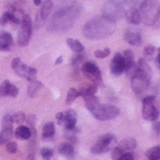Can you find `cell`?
<instances>
[{
	"label": "cell",
	"instance_id": "f546056e",
	"mask_svg": "<svg viewBox=\"0 0 160 160\" xmlns=\"http://www.w3.org/2000/svg\"><path fill=\"white\" fill-rule=\"evenodd\" d=\"M25 121L29 125V128H30L31 132H32V136H35L36 132H35L34 126H35V123H36V116L34 114H32V113H30V114H28L26 116V120H25Z\"/></svg>",
	"mask_w": 160,
	"mask_h": 160
},
{
	"label": "cell",
	"instance_id": "db71d44e",
	"mask_svg": "<svg viewBox=\"0 0 160 160\" xmlns=\"http://www.w3.org/2000/svg\"><path fill=\"white\" fill-rule=\"evenodd\" d=\"M112 1H115V2H117V3H120V4L124 3V0H112Z\"/></svg>",
	"mask_w": 160,
	"mask_h": 160
},
{
	"label": "cell",
	"instance_id": "b9f144b4",
	"mask_svg": "<svg viewBox=\"0 0 160 160\" xmlns=\"http://www.w3.org/2000/svg\"><path fill=\"white\" fill-rule=\"evenodd\" d=\"M6 150L11 153H15L17 152V144L13 141H9L7 142Z\"/></svg>",
	"mask_w": 160,
	"mask_h": 160
},
{
	"label": "cell",
	"instance_id": "ee69618b",
	"mask_svg": "<svg viewBox=\"0 0 160 160\" xmlns=\"http://www.w3.org/2000/svg\"><path fill=\"white\" fill-rule=\"evenodd\" d=\"M116 160H134L133 154L132 152H124L120 155Z\"/></svg>",
	"mask_w": 160,
	"mask_h": 160
},
{
	"label": "cell",
	"instance_id": "d4e9b609",
	"mask_svg": "<svg viewBox=\"0 0 160 160\" xmlns=\"http://www.w3.org/2000/svg\"><path fill=\"white\" fill-rule=\"evenodd\" d=\"M42 83L38 81V80H34V81L30 82L29 86H28V95L30 97H34L35 94L38 92V91L40 90V88H42Z\"/></svg>",
	"mask_w": 160,
	"mask_h": 160
},
{
	"label": "cell",
	"instance_id": "83f0119b",
	"mask_svg": "<svg viewBox=\"0 0 160 160\" xmlns=\"http://www.w3.org/2000/svg\"><path fill=\"white\" fill-rule=\"evenodd\" d=\"M149 160H160V145L149 149L146 152Z\"/></svg>",
	"mask_w": 160,
	"mask_h": 160
},
{
	"label": "cell",
	"instance_id": "9c48e42d",
	"mask_svg": "<svg viewBox=\"0 0 160 160\" xmlns=\"http://www.w3.org/2000/svg\"><path fill=\"white\" fill-rule=\"evenodd\" d=\"M82 72L92 82V84H94L96 86H102L103 85V79L97 65L93 62L87 61L81 66Z\"/></svg>",
	"mask_w": 160,
	"mask_h": 160
},
{
	"label": "cell",
	"instance_id": "681fc988",
	"mask_svg": "<svg viewBox=\"0 0 160 160\" xmlns=\"http://www.w3.org/2000/svg\"><path fill=\"white\" fill-rule=\"evenodd\" d=\"M155 62H156V66H157L158 69L160 70V49L158 50V54H157V57H156Z\"/></svg>",
	"mask_w": 160,
	"mask_h": 160
},
{
	"label": "cell",
	"instance_id": "f6af8a7d",
	"mask_svg": "<svg viewBox=\"0 0 160 160\" xmlns=\"http://www.w3.org/2000/svg\"><path fill=\"white\" fill-rule=\"evenodd\" d=\"M21 63V61H20V58L19 57H15V58H13L12 59V70H15L17 67H18V65Z\"/></svg>",
	"mask_w": 160,
	"mask_h": 160
},
{
	"label": "cell",
	"instance_id": "8d00e7d4",
	"mask_svg": "<svg viewBox=\"0 0 160 160\" xmlns=\"http://www.w3.org/2000/svg\"><path fill=\"white\" fill-rule=\"evenodd\" d=\"M40 153H41V156L43 157V159L50 160L52 157V155H53V151L51 148L45 147V148H43L41 150V152H40Z\"/></svg>",
	"mask_w": 160,
	"mask_h": 160
},
{
	"label": "cell",
	"instance_id": "f5cc1de1",
	"mask_svg": "<svg viewBox=\"0 0 160 160\" xmlns=\"http://www.w3.org/2000/svg\"><path fill=\"white\" fill-rule=\"evenodd\" d=\"M27 160H34V155H33V153H30V154L28 155Z\"/></svg>",
	"mask_w": 160,
	"mask_h": 160
},
{
	"label": "cell",
	"instance_id": "7a4b0ae2",
	"mask_svg": "<svg viewBox=\"0 0 160 160\" xmlns=\"http://www.w3.org/2000/svg\"><path fill=\"white\" fill-rule=\"evenodd\" d=\"M115 30V22L102 15L89 20L83 27V34L88 39L97 40L112 35Z\"/></svg>",
	"mask_w": 160,
	"mask_h": 160
},
{
	"label": "cell",
	"instance_id": "f1b7e54d",
	"mask_svg": "<svg viewBox=\"0 0 160 160\" xmlns=\"http://www.w3.org/2000/svg\"><path fill=\"white\" fill-rule=\"evenodd\" d=\"M79 132V130L75 127L72 130H65V137L68 139L69 143L71 144H75L77 143V136L76 133Z\"/></svg>",
	"mask_w": 160,
	"mask_h": 160
},
{
	"label": "cell",
	"instance_id": "1f68e13d",
	"mask_svg": "<svg viewBox=\"0 0 160 160\" xmlns=\"http://www.w3.org/2000/svg\"><path fill=\"white\" fill-rule=\"evenodd\" d=\"M155 52V47L152 45H148L147 47H145L143 54H144V59L146 61H151L153 58V54Z\"/></svg>",
	"mask_w": 160,
	"mask_h": 160
},
{
	"label": "cell",
	"instance_id": "816d5d0a",
	"mask_svg": "<svg viewBox=\"0 0 160 160\" xmlns=\"http://www.w3.org/2000/svg\"><path fill=\"white\" fill-rule=\"evenodd\" d=\"M33 3L35 6H39L40 4L42 3V0H33Z\"/></svg>",
	"mask_w": 160,
	"mask_h": 160
},
{
	"label": "cell",
	"instance_id": "52a82bcc",
	"mask_svg": "<svg viewBox=\"0 0 160 160\" xmlns=\"http://www.w3.org/2000/svg\"><path fill=\"white\" fill-rule=\"evenodd\" d=\"M32 33V19L28 14H23L21 19V29L17 36V43L19 46L25 47L29 44Z\"/></svg>",
	"mask_w": 160,
	"mask_h": 160
},
{
	"label": "cell",
	"instance_id": "8fae6325",
	"mask_svg": "<svg viewBox=\"0 0 160 160\" xmlns=\"http://www.w3.org/2000/svg\"><path fill=\"white\" fill-rule=\"evenodd\" d=\"M136 141L133 138H125L120 142L116 147L112 149V160H116L120 155L124 152H131L136 148Z\"/></svg>",
	"mask_w": 160,
	"mask_h": 160
},
{
	"label": "cell",
	"instance_id": "c3c4849f",
	"mask_svg": "<svg viewBox=\"0 0 160 160\" xmlns=\"http://www.w3.org/2000/svg\"><path fill=\"white\" fill-rule=\"evenodd\" d=\"M8 22H9L8 18H7L6 15L3 13V15H2L1 17H0V25H1V26H5V25L8 24Z\"/></svg>",
	"mask_w": 160,
	"mask_h": 160
},
{
	"label": "cell",
	"instance_id": "3957f363",
	"mask_svg": "<svg viewBox=\"0 0 160 160\" xmlns=\"http://www.w3.org/2000/svg\"><path fill=\"white\" fill-rule=\"evenodd\" d=\"M138 11L144 25L152 26L160 16V4L157 0H145Z\"/></svg>",
	"mask_w": 160,
	"mask_h": 160
},
{
	"label": "cell",
	"instance_id": "e575fe53",
	"mask_svg": "<svg viewBox=\"0 0 160 160\" xmlns=\"http://www.w3.org/2000/svg\"><path fill=\"white\" fill-rule=\"evenodd\" d=\"M36 74H37L36 69H34L32 67H28V72H27L26 79L28 80L29 82L34 81V80H36Z\"/></svg>",
	"mask_w": 160,
	"mask_h": 160
},
{
	"label": "cell",
	"instance_id": "e0dca14e",
	"mask_svg": "<svg viewBox=\"0 0 160 160\" xmlns=\"http://www.w3.org/2000/svg\"><path fill=\"white\" fill-rule=\"evenodd\" d=\"M58 152L71 160L73 159L75 156V150H74L72 144H71L69 142H64V143L60 144V146L58 148Z\"/></svg>",
	"mask_w": 160,
	"mask_h": 160
},
{
	"label": "cell",
	"instance_id": "60d3db41",
	"mask_svg": "<svg viewBox=\"0 0 160 160\" xmlns=\"http://www.w3.org/2000/svg\"><path fill=\"white\" fill-rule=\"evenodd\" d=\"M145 0H124V3H126L128 6H130V8H136V7H140Z\"/></svg>",
	"mask_w": 160,
	"mask_h": 160
},
{
	"label": "cell",
	"instance_id": "484cf974",
	"mask_svg": "<svg viewBox=\"0 0 160 160\" xmlns=\"http://www.w3.org/2000/svg\"><path fill=\"white\" fill-rule=\"evenodd\" d=\"M84 100H85V106L86 108L91 112L92 110H93L97 105L100 104V101L97 96L95 95H92V96H87V97H84Z\"/></svg>",
	"mask_w": 160,
	"mask_h": 160
},
{
	"label": "cell",
	"instance_id": "7bdbcfd3",
	"mask_svg": "<svg viewBox=\"0 0 160 160\" xmlns=\"http://www.w3.org/2000/svg\"><path fill=\"white\" fill-rule=\"evenodd\" d=\"M18 88L15 86V85H13V84H10V87H9V91H8V95H10V96H12V97H15V96H17V94H18Z\"/></svg>",
	"mask_w": 160,
	"mask_h": 160
},
{
	"label": "cell",
	"instance_id": "ba28073f",
	"mask_svg": "<svg viewBox=\"0 0 160 160\" xmlns=\"http://www.w3.org/2000/svg\"><path fill=\"white\" fill-rule=\"evenodd\" d=\"M151 78H152V76H150V75H148L142 72H140L137 68L136 72L131 78L132 88L133 92L137 94L144 92L148 89V87L150 86Z\"/></svg>",
	"mask_w": 160,
	"mask_h": 160
},
{
	"label": "cell",
	"instance_id": "ab89813d",
	"mask_svg": "<svg viewBox=\"0 0 160 160\" xmlns=\"http://www.w3.org/2000/svg\"><path fill=\"white\" fill-rule=\"evenodd\" d=\"M1 125L2 128H9V127H12V115L10 114H6L2 121H1Z\"/></svg>",
	"mask_w": 160,
	"mask_h": 160
},
{
	"label": "cell",
	"instance_id": "5bb4252c",
	"mask_svg": "<svg viewBox=\"0 0 160 160\" xmlns=\"http://www.w3.org/2000/svg\"><path fill=\"white\" fill-rule=\"evenodd\" d=\"M63 123L62 125L65 127V130H72L75 128L77 122V113L73 110H68L63 112Z\"/></svg>",
	"mask_w": 160,
	"mask_h": 160
},
{
	"label": "cell",
	"instance_id": "d6a6232c",
	"mask_svg": "<svg viewBox=\"0 0 160 160\" xmlns=\"http://www.w3.org/2000/svg\"><path fill=\"white\" fill-rule=\"evenodd\" d=\"M15 74H17L18 76L20 77H24L26 78V75H27V72H28V66L26 64H23V63H20L18 65V67L13 70Z\"/></svg>",
	"mask_w": 160,
	"mask_h": 160
},
{
	"label": "cell",
	"instance_id": "8992f818",
	"mask_svg": "<svg viewBox=\"0 0 160 160\" xmlns=\"http://www.w3.org/2000/svg\"><path fill=\"white\" fill-rule=\"evenodd\" d=\"M102 13L104 17L112 20L113 22H116L124 16L125 10L122 4L109 0L102 7Z\"/></svg>",
	"mask_w": 160,
	"mask_h": 160
},
{
	"label": "cell",
	"instance_id": "2e32d148",
	"mask_svg": "<svg viewBox=\"0 0 160 160\" xmlns=\"http://www.w3.org/2000/svg\"><path fill=\"white\" fill-rule=\"evenodd\" d=\"M12 44V34L8 32H0V51H10Z\"/></svg>",
	"mask_w": 160,
	"mask_h": 160
},
{
	"label": "cell",
	"instance_id": "cb8c5ba5",
	"mask_svg": "<svg viewBox=\"0 0 160 160\" xmlns=\"http://www.w3.org/2000/svg\"><path fill=\"white\" fill-rule=\"evenodd\" d=\"M86 58H87V55L85 53H83V52L76 53L72 58V66L74 69L78 70V68H79L80 65H83L84 64V61H85Z\"/></svg>",
	"mask_w": 160,
	"mask_h": 160
},
{
	"label": "cell",
	"instance_id": "7c38bea8",
	"mask_svg": "<svg viewBox=\"0 0 160 160\" xmlns=\"http://www.w3.org/2000/svg\"><path fill=\"white\" fill-rule=\"evenodd\" d=\"M125 71V58L122 53L116 52L111 62V72L114 76L121 75Z\"/></svg>",
	"mask_w": 160,
	"mask_h": 160
},
{
	"label": "cell",
	"instance_id": "ac0fdd59",
	"mask_svg": "<svg viewBox=\"0 0 160 160\" xmlns=\"http://www.w3.org/2000/svg\"><path fill=\"white\" fill-rule=\"evenodd\" d=\"M52 8H53L52 0H45V1L43 2V4H42V6H41V9H40L39 12H37V14L46 22V20L48 19Z\"/></svg>",
	"mask_w": 160,
	"mask_h": 160
},
{
	"label": "cell",
	"instance_id": "f35d334b",
	"mask_svg": "<svg viewBox=\"0 0 160 160\" xmlns=\"http://www.w3.org/2000/svg\"><path fill=\"white\" fill-rule=\"evenodd\" d=\"M111 53V50L109 48H105L104 50H96L94 52V55L97 58H105L109 56Z\"/></svg>",
	"mask_w": 160,
	"mask_h": 160
},
{
	"label": "cell",
	"instance_id": "836d02e7",
	"mask_svg": "<svg viewBox=\"0 0 160 160\" xmlns=\"http://www.w3.org/2000/svg\"><path fill=\"white\" fill-rule=\"evenodd\" d=\"M12 123L21 124L26 120V115L22 112H15L14 114L12 115Z\"/></svg>",
	"mask_w": 160,
	"mask_h": 160
},
{
	"label": "cell",
	"instance_id": "5b68a950",
	"mask_svg": "<svg viewBox=\"0 0 160 160\" xmlns=\"http://www.w3.org/2000/svg\"><path fill=\"white\" fill-rule=\"evenodd\" d=\"M93 117L100 121H106V120H111L115 118L120 111L117 107L113 105H106V104H99L93 110L90 112Z\"/></svg>",
	"mask_w": 160,
	"mask_h": 160
},
{
	"label": "cell",
	"instance_id": "603a6c76",
	"mask_svg": "<svg viewBox=\"0 0 160 160\" xmlns=\"http://www.w3.org/2000/svg\"><path fill=\"white\" fill-rule=\"evenodd\" d=\"M137 68L140 72H142L150 76L152 75V70L151 66L149 65L148 61H146L144 58H139L138 62H137Z\"/></svg>",
	"mask_w": 160,
	"mask_h": 160
},
{
	"label": "cell",
	"instance_id": "ffe728a7",
	"mask_svg": "<svg viewBox=\"0 0 160 160\" xmlns=\"http://www.w3.org/2000/svg\"><path fill=\"white\" fill-rule=\"evenodd\" d=\"M55 133V128L53 122H48L43 126L42 129V139L48 140L52 137H53Z\"/></svg>",
	"mask_w": 160,
	"mask_h": 160
},
{
	"label": "cell",
	"instance_id": "7402d4cb",
	"mask_svg": "<svg viewBox=\"0 0 160 160\" xmlns=\"http://www.w3.org/2000/svg\"><path fill=\"white\" fill-rule=\"evenodd\" d=\"M12 133H13L12 127L2 128V131L0 132V145H3V144L9 142V140L12 136Z\"/></svg>",
	"mask_w": 160,
	"mask_h": 160
},
{
	"label": "cell",
	"instance_id": "7dc6e473",
	"mask_svg": "<svg viewBox=\"0 0 160 160\" xmlns=\"http://www.w3.org/2000/svg\"><path fill=\"white\" fill-rule=\"evenodd\" d=\"M152 130L154 131L155 133H157V134L160 133V121H157V122H155V123L153 124Z\"/></svg>",
	"mask_w": 160,
	"mask_h": 160
},
{
	"label": "cell",
	"instance_id": "44dd1931",
	"mask_svg": "<svg viewBox=\"0 0 160 160\" xmlns=\"http://www.w3.org/2000/svg\"><path fill=\"white\" fill-rule=\"evenodd\" d=\"M67 44H68V46L70 47V49H71L72 52H76V53H78V52H82L85 50V48H84V46L81 44V42L78 41V40H76V39H73V38H68V39H67Z\"/></svg>",
	"mask_w": 160,
	"mask_h": 160
},
{
	"label": "cell",
	"instance_id": "4316f807",
	"mask_svg": "<svg viewBox=\"0 0 160 160\" xmlns=\"http://www.w3.org/2000/svg\"><path fill=\"white\" fill-rule=\"evenodd\" d=\"M78 92H79V95L82 96L83 98L84 97H87V96H92V95H94L96 93V92H97V86L94 85V84H91L87 88H84V89L80 90Z\"/></svg>",
	"mask_w": 160,
	"mask_h": 160
},
{
	"label": "cell",
	"instance_id": "30bf717a",
	"mask_svg": "<svg viewBox=\"0 0 160 160\" xmlns=\"http://www.w3.org/2000/svg\"><path fill=\"white\" fill-rule=\"evenodd\" d=\"M154 100H155L154 95L145 96L142 100L143 103L142 116L147 121H155L159 116V110L153 104Z\"/></svg>",
	"mask_w": 160,
	"mask_h": 160
},
{
	"label": "cell",
	"instance_id": "6da1fadb",
	"mask_svg": "<svg viewBox=\"0 0 160 160\" xmlns=\"http://www.w3.org/2000/svg\"><path fill=\"white\" fill-rule=\"evenodd\" d=\"M81 12L82 6L76 2L69 7L58 9L48 24V31L60 32L69 30L74 24Z\"/></svg>",
	"mask_w": 160,
	"mask_h": 160
},
{
	"label": "cell",
	"instance_id": "d6986e66",
	"mask_svg": "<svg viewBox=\"0 0 160 160\" xmlns=\"http://www.w3.org/2000/svg\"><path fill=\"white\" fill-rule=\"evenodd\" d=\"M15 136L22 140H28L32 137V132L29 127L27 126H19L14 132Z\"/></svg>",
	"mask_w": 160,
	"mask_h": 160
},
{
	"label": "cell",
	"instance_id": "4dcf8cb0",
	"mask_svg": "<svg viewBox=\"0 0 160 160\" xmlns=\"http://www.w3.org/2000/svg\"><path fill=\"white\" fill-rule=\"evenodd\" d=\"M80 95H79V92L76 90V89H74V88H71L69 91H68V92H67V97H66V104L67 105H70V104H72L74 100L77 98V97H79Z\"/></svg>",
	"mask_w": 160,
	"mask_h": 160
},
{
	"label": "cell",
	"instance_id": "74e56055",
	"mask_svg": "<svg viewBox=\"0 0 160 160\" xmlns=\"http://www.w3.org/2000/svg\"><path fill=\"white\" fill-rule=\"evenodd\" d=\"M54 1L56 2V5L58 6L59 9L69 7L75 3V0H54Z\"/></svg>",
	"mask_w": 160,
	"mask_h": 160
},
{
	"label": "cell",
	"instance_id": "277c9868",
	"mask_svg": "<svg viewBox=\"0 0 160 160\" xmlns=\"http://www.w3.org/2000/svg\"><path fill=\"white\" fill-rule=\"evenodd\" d=\"M116 144V137L112 133H107L100 136L94 145L92 147L91 152L94 154L106 153L109 151L112 150Z\"/></svg>",
	"mask_w": 160,
	"mask_h": 160
},
{
	"label": "cell",
	"instance_id": "9a60e30c",
	"mask_svg": "<svg viewBox=\"0 0 160 160\" xmlns=\"http://www.w3.org/2000/svg\"><path fill=\"white\" fill-rule=\"evenodd\" d=\"M124 16L127 20V22L132 25H138L141 22L139 11L136 8H130L127 11H125Z\"/></svg>",
	"mask_w": 160,
	"mask_h": 160
},
{
	"label": "cell",
	"instance_id": "4fadbf2b",
	"mask_svg": "<svg viewBox=\"0 0 160 160\" xmlns=\"http://www.w3.org/2000/svg\"><path fill=\"white\" fill-rule=\"evenodd\" d=\"M124 39L132 46H140L142 44L141 32L135 27H130L124 33Z\"/></svg>",
	"mask_w": 160,
	"mask_h": 160
},
{
	"label": "cell",
	"instance_id": "bcb514c9",
	"mask_svg": "<svg viewBox=\"0 0 160 160\" xmlns=\"http://www.w3.org/2000/svg\"><path fill=\"white\" fill-rule=\"evenodd\" d=\"M63 117H64L63 112H58V113H56V120H57L58 125H60V126H61L62 123H63Z\"/></svg>",
	"mask_w": 160,
	"mask_h": 160
},
{
	"label": "cell",
	"instance_id": "d590c367",
	"mask_svg": "<svg viewBox=\"0 0 160 160\" xmlns=\"http://www.w3.org/2000/svg\"><path fill=\"white\" fill-rule=\"evenodd\" d=\"M10 84H11V82L9 81V80H5V81L1 85H0V97L8 95V91H9Z\"/></svg>",
	"mask_w": 160,
	"mask_h": 160
},
{
	"label": "cell",
	"instance_id": "f907efd6",
	"mask_svg": "<svg viewBox=\"0 0 160 160\" xmlns=\"http://www.w3.org/2000/svg\"><path fill=\"white\" fill-rule=\"evenodd\" d=\"M63 61V56L62 55H60L57 59H56V61H55V65H59V64H61Z\"/></svg>",
	"mask_w": 160,
	"mask_h": 160
}]
</instances>
